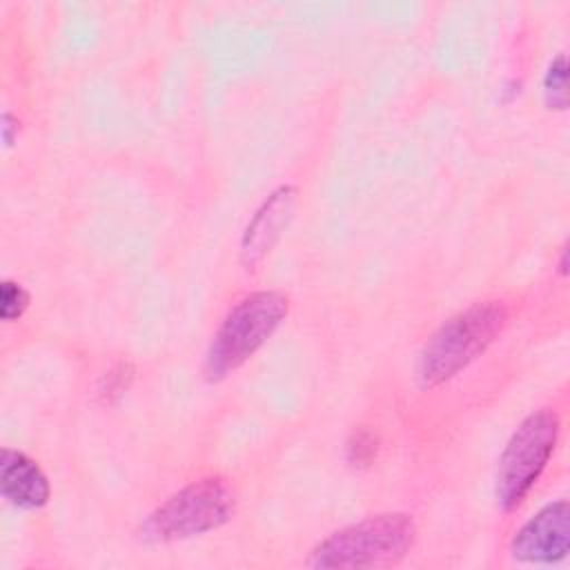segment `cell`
Here are the masks:
<instances>
[{"mask_svg": "<svg viewBox=\"0 0 570 570\" xmlns=\"http://www.w3.org/2000/svg\"><path fill=\"white\" fill-rule=\"evenodd\" d=\"M414 521L401 512L367 517L323 539L307 559L312 568H387L414 543Z\"/></svg>", "mask_w": 570, "mask_h": 570, "instance_id": "obj_2", "label": "cell"}, {"mask_svg": "<svg viewBox=\"0 0 570 570\" xmlns=\"http://www.w3.org/2000/svg\"><path fill=\"white\" fill-rule=\"evenodd\" d=\"M29 305V294L27 289L16 283V281H2V287H0V314L4 321H16L24 314Z\"/></svg>", "mask_w": 570, "mask_h": 570, "instance_id": "obj_10", "label": "cell"}, {"mask_svg": "<svg viewBox=\"0 0 570 570\" xmlns=\"http://www.w3.org/2000/svg\"><path fill=\"white\" fill-rule=\"evenodd\" d=\"M505 323L508 309L501 301L472 303L470 307L450 316L436 332L430 334L419 352V385L430 390L456 376L497 341Z\"/></svg>", "mask_w": 570, "mask_h": 570, "instance_id": "obj_1", "label": "cell"}, {"mask_svg": "<svg viewBox=\"0 0 570 570\" xmlns=\"http://www.w3.org/2000/svg\"><path fill=\"white\" fill-rule=\"evenodd\" d=\"M292 205H294V189L292 187L276 189L263 203V207L256 212L254 220L245 229V238H243L245 265H254L256 261H261L269 252V247L274 245V240L281 234V227L289 218Z\"/></svg>", "mask_w": 570, "mask_h": 570, "instance_id": "obj_8", "label": "cell"}, {"mask_svg": "<svg viewBox=\"0 0 570 570\" xmlns=\"http://www.w3.org/2000/svg\"><path fill=\"white\" fill-rule=\"evenodd\" d=\"M570 543V510L568 501H557L541 508L528 519L510 543L514 559L525 563H554L566 557Z\"/></svg>", "mask_w": 570, "mask_h": 570, "instance_id": "obj_6", "label": "cell"}, {"mask_svg": "<svg viewBox=\"0 0 570 570\" xmlns=\"http://www.w3.org/2000/svg\"><path fill=\"white\" fill-rule=\"evenodd\" d=\"M2 497L20 510H38L49 501L51 488L40 465L24 452L4 448L0 454Z\"/></svg>", "mask_w": 570, "mask_h": 570, "instance_id": "obj_7", "label": "cell"}, {"mask_svg": "<svg viewBox=\"0 0 570 570\" xmlns=\"http://www.w3.org/2000/svg\"><path fill=\"white\" fill-rule=\"evenodd\" d=\"M234 512V492L218 479L194 481L160 503L142 523L149 541H180L220 528Z\"/></svg>", "mask_w": 570, "mask_h": 570, "instance_id": "obj_4", "label": "cell"}, {"mask_svg": "<svg viewBox=\"0 0 570 570\" xmlns=\"http://www.w3.org/2000/svg\"><path fill=\"white\" fill-rule=\"evenodd\" d=\"M566 58L557 56L546 73L543 80V91H546V102L552 109H566L568 105V94H566Z\"/></svg>", "mask_w": 570, "mask_h": 570, "instance_id": "obj_9", "label": "cell"}, {"mask_svg": "<svg viewBox=\"0 0 570 570\" xmlns=\"http://www.w3.org/2000/svg\"><path fill=\"white\" fill-rule=\"evenodd\" d=\"M559 436V416L552 410H537L510 436L497 468V503L512 512L528 497L548 465Z\"/></svg>", "mask_w": 570, "mask_h": 570, "instance_id": "obj_5", "label": "cell"}, {"mask_svg": "<svg viewBox=\"0 0 570 570\" xmlns=\"http://www.w3.org/2000/svg\"><path fill=\"white\" fill-rule=\"evenodd\" d=\"M287 316V296L281 292H254L243 296L216 330L207 356V381H220L240 367L276 332Z\"/></svg>", "mask_w": 570, "mask_h": 570, "instance_id": "obj_3", "label": "cell"}, {"mask_svg": "<svg viewBox=\"0 0 570 570\" xmlns=\"http://www.w3.org/2000/svg\"><path fill=\"white\" fill-rule=\"evenodd\" d=\"M374 456H376V439L370 432H365V430L354 432L350 443H347V459H350V463L367 465Z\"/></svg>", "mask_w": 570, "mask_h": 570, "instance_id": "obj_11", "label": "cell"}]
</instances>
